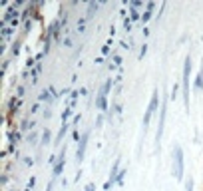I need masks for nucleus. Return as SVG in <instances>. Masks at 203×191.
<instances>
[{"mask_svg":"<svg viewBox=\"0 0 203 191\" xmlns=\"http://www.w3.org/2000/svg\"><path fill=\"white\" fill-rule=\"evenodd\" d=\"M183 149H181L179 143L173 145V175L177 179H183Z\"/></svg>","mask_w":203,"mask_h":191,"instance_id":"1","label":"nucleus"},{"mask_svg":"<svg viewBox=\"0 0 203 191\" xmlns=\"http://www.w3.org/2000/svg\"><path fill=\"white\" fill-rule=\"evenodd\" d=\"M189 72H191V56L185 58V64H183V104H185V110H189Z\"/></svg>","mask_w":203,"mask_h":191,"instance_id":"2","label":"nucleus"},{"mask_svg":"<svg viewBox=\"0 0 203 191\" xmlns=\"http://www.w3.org/2000/svg\"><path fill=\"white\" fill-rule=\"evenodd\" d=\"M157 98H159V94H157V90L151 94V100H149V105H147V110H146V115H143V121H142V125H143V134H146V129H147V125H149V121H151V115H153V112H156V108H157Z\"/></svg>","mask_w":203,"mask_h":191,"instance_id":"3","label":"nucleus"},{"mask_svg":"<svg viewBox=\"0 0 203 191\" xmlns=\"http://www.w3.org/2000/svg\"><path fill=\"white\" fill-rule=\"evenodd\" d=\"M167 100L161 102V110H159V124H157V131H156V143L159 147L161 143V138H163V128H165V114H167Z\"/></svg>","mask_w":203,"mask_h":191,"instance_id":"4","label":"nucleus"},{"mask_svg":"<svg viewBox=\"0 0 203 191\" xmlns=\"http://www.w3.org/2000/svg\"><path fill=\"white\" fill-rule=\"evenodd\" d=\"M88 138H90V134L86 131L84 135H82L80 139V145H78V151H76V159L82 163V159H84V153H86V145H88Z\"/></svg>","mask_w":203,"mask_h":191,"instance_id":"5","label":"nucleus"},{"mask_svg":"<svg viewBox=\"0 0 203 191\" xmlns=\"http://www.w3.org/2000/svg\"><path fill=\"white\" fill-rule=\"evenodd\" d=\"M64 159H66V149H64V151L60 153V157H58L56 165H54V171H52V177H54V179H56V177L60 175L62 169H64V165H66V161H64Z\"/></svg>","mask_w":203,"mask_h":191,"instance_id":"6","label":"nucleus"},{"mask_svg":"<svg viewBox=\"0 0 203 191\" xmlns=\"http://www.w3.org/2000/svg\"><path fill=\"white\" fill-rule=\"evenodd\" d=\"M118 175H120V159H116V163H113V169H112V175H110V185H113V183L118 181Z\"/></svg>","mask_w":203,"mask_h":191,"instance_id":"7","label":"nucleus"},{"mask_svg":"<svg viewBox=\"0 0 203 191\" xmlns=\"http://www.w3.org/2000/svg\"><path fill=\"white\" fill-rule=\"evenodd\" d=\"M153 6H156V4H153V2H147V10H146V12H143V16H142V22H143V24H146L147 20L151 18V10H153Z\"/></svg>","mask_w":203,"mask_h":191,"instance_id":"8","label":"nucleus"},{"mask_svg":"<svg viewBox=\"0 0 203 191\" xmlns=\"http://www.w3.org/2000/svg\"><path fill=\"white\" fill-rule=\"evenodd\" d=\"M98 6H100L98 2H90V4H88V12H86V20L94 16V12H96V10H98Z\"/></svg>","mask_w":203,"mask_h":191,"instance_id":"9","label":"nucleus"},{"mask_svg":"<svg viewBox=\"0 0 203 191\" xmlns=\"http://www.w3.org/2000/svg\"><path fill=\"white\" fill-rule=\"evenodd\" d=\"M203 88V64L199 68V74H197V80H195V90H201Z\"/></svg>","mask_w":203,"mask_h":191,"instance_id":"10","label":"nucleus"},{"mask_svg":"<svg viewBox=\"0 0 203 191\" xmlns=\"http://www.w3.org/2000/svg\"><path fill=\"white\" fill-rule=\"evenodd\" d=\"M110 88H112V80H108V82L104 84V86H102V90H100V94H98V96H108Z\"/></svg>","mask_w":203,"mask_h":191,"instance_id":"11","label":"nucleus"},{"mask_svg":"<svg viewBox=\"0 0 203 191\" xmlns=\"http://www.w3.org/2000/svg\"><path fill=\"white\" fill-rule=\"evenodd\" d=\"M66 131H68V124H64V125H62V129L58 131V138H56V141H58V143H60V141H62V138L66 135Z\"/></svg>","mask_w":203,"mask_h":191,"instance_id":"12","label":"nucleus"},{"mask_svg":"<svg viewBox=\"0 0 203 191\" xmlns=\"http://www.w3.org/2000/svg\"><path fill=\"white\" fill-rule=\"evenodd\" d=\"M70 114H72V108H66V110H64V114H62V121H64V124H66V119L70 118Z\"/></svg>","mask_w":203,"mask_h":191,"instance_id":"13","label":"nucleus"},{"mask_svg":"<svg viewBox=\"0 0 203 191\" xmlns=\"http://www.w3.org/2000/svg\"><path fill=\"white\" fill-rule=\"evenodd\" d=\"M50 94H52V92H48V90H44L42 94H40V100H52V96H50Z\"/></svg>","mask_w":203,"mask_h":191,"instance_id":"14","label":"nucleus"},{"mask_svg":"<svg viewBox=\"0 0 203 191\" xmlns=\"http://www.w3.org/2000/svg\"><path fill=\"white\" fill-rule=\"evenodd\" d=\"M48 141H50V129H46L42 134V143H48Z\"/></svg>","mask_w":203,"mask_h":191,"instance_id":"15","label":"nucleus"},{"mask_svg":"<svg viewBox=\"0 0 203 191\" xmlns=\"http://www.w3.org/2000/svg\"><path fill=\"white\" fill-rule=\"evenodd\" d=\"M185 189H187V191H193V179H191V177L185 181Z\"/></svg>","mask_w":203,"mask_h":191,"instance_id":"16","label":"nucleus"},{"mask_svg":"<svg viewBox=\"0 0 203 191\" xmlns=\"http://www.w3.org/2000/svg\"><path fill=\"white\" fill-rule=\"evenodd\" d=\"M123 28L129 32V28H132V18H126V20H123Z\"/></svg>","mask_w":203,"mask_h":191,"instance_id":"17","label":"nucleus"},{"mask_svg":"<svg viewBox=\"0 0 203 191\" xmlns=\"http://www.w3.org/2000/svg\"><path fill=\"white\" fill-rule=\"evenodd\" d=\"M84 26H86V18H82L78 22V32H84Z\"/></svg>","mask_w":203,"mask_h":191,"instance_id":"18","label":"nucleus"},{"mask_svg":"<svg viewBox=\"0 0 203 191\" xmlns=\"http://www.w3.org/2000/svg\"><path fill=\"white\" fill-rule=\"evenodd\" d=\"M18 52H20V44L14 42V46H12V54H18Z\"/></svg>","mask_w":203,"mask_h":191,"instance_id":"19","label":"nucleus"},{"mask_svg":"<svg viewBox=\"0 0 203 191\" xmlns=\"http://www.w3.org/2000/svg\"><path fill=\"white\" fill-rule=\"evenodd\" d=\"M118 64H122V58H120V56H113V64H112V66H118Z\"/></svg>","mask_w":203,"mask_h":191,"instance_id":"20","label":"nucleus"},{"mask_svg":"<svg viewBox=\"0 0 203 191\" xmlns=\"http://www.w3.org/2000/svg\"><path fill=\"white\" fill-rule=\"evenodd\" d=\"M146 52H147V46H146V44H143V48H142V52H139V58H143V56H146Z\"/></svg>","mask_w":203,"mask_h":191,"instance_id":"21","label":"nucleus"},{"mask_svg":"<svg viewBox=\"0 0 203 191\" xmlns=\"http://www.w3.org/2000/svg\"><path fill=\"white\" fill-rule=\"evenodd\" d=\"M137 18H139V14H137L136 10H133V8H132V20H137Z\"/></svg>","mask_w":203,"mask_h":191,"instance_id":"22","label":"nucleus"},{"mask_svg":"<svg viewBox=\"0 0 203 191\" xmlns=\"http://www.w3.org/2000/svg\"><path fill=\"white\" fill-rule=\"evenodd\" d=\"M94 189H96V185H94V183H90V185L86 187V189H84V191H94Z\"/></svg>","mask_w":203,"mask_h":191,"instance_id":"23","label":"nucleus"}]
</instances>
